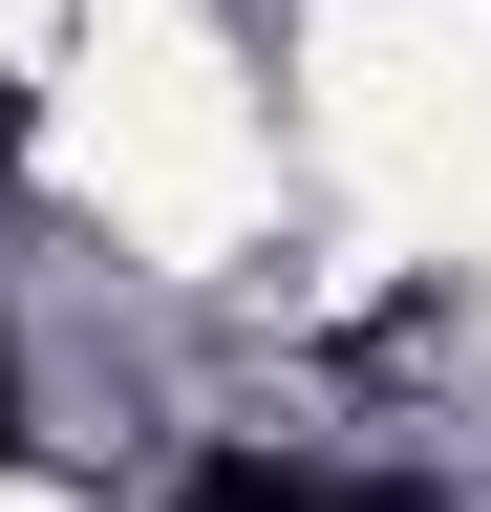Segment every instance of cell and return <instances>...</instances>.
<instances>
[{
    "label": "cell",
    "instance_id": "cell-1",
    "mask_svg": "<svg viewBox=\"0 0 491 512\" xmlns=\"http://www.w3.org/2000/svg\"><path fill=\"white\" fill-rule=\"evenodd\" d=\"M193 512H406L385 470H278V448H235V470H193Z\"/></svg>",
    "mask_w": 491,
    "mask_h": 512
},
{
    "label": "cell",
    "instance_id": "cell-2",
    "mask_svg": "<svg viewBox=\"0 0 491 512\" xmlns=\"http://www.w3.org/2000/svg\"><path fill=\"white\" fill-rule=\"evenodd\" d=\"M0 171H22V86H0Z\"/></svg>",
    "mask_w": 491,
    "mask_h": 512
},
{
    "label": "cell",
    "instance_id": "cell-3",
    "mask_svg": "<svg viewBox=\"0 0 491 512\" xmlns=\"http://www.w3.org/2000/svg\"><path fill=\"white\" fill-rule=\"evenodd\" d=\"M0 448H22V427H0Z\"/></svg>",
    "mask_w": 491,
    "mask_h": 512
}]
</instances>
